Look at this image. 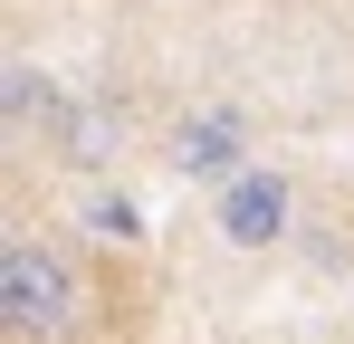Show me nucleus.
I'll return each mask as SVG.
<instances>
[{
    "label": "nucleus",
    "instance_id": "nucleus-2",
    "mask_svg": "<svg viewBox=\"0 0 354 344\" xmlns=\"http://www.w3.org/2000/svg\"><path fill=\"white\" fill-rule=\"evenodd\" d=\"M297 220V182L278 163H239L230 182H221V201H211V229L230 239V249H278Z\"/></svg>",
    "mask_w": 354,
    "mask_h": 344
},
{
    "label": "nucleus",
    "instance_id": "nucleus-1",
    "mask_svg": "<svg viewBox=\"0 0 354 344\" xmlns=\"http://www.w3.org/2000/svg\"><path fill=\"white\" fill-rule=\"evenodd\" d=\"M86 325V278L48 229H10L0 239V335L10 344H67Z\"/></svg>",
    "mask_w": 354,
    "mask_h": 344
},
{
    "label": "nucleus",
    "instance_id": "nucleus-5",
    "mask_svg": "<svg viewBox=\"0 0 354 344\" xmlns=\"http://www.w3.org/2000/svg\"><path fill=\"white\" fill-rule=\"evenodd\" d=\"M163 10H201V0H163Z\"/></svg>",
    "mask_w": 354,
    "mask_h": 344
},
{
    "label": "nucleus",
    "instance_id": "nucleus-3",
    "mask_svg": "<svg viewBox=\"0 0 354 344\" xmlns=\"http://www.w3.org/2000/svg\"><path fill=\"white\" fill-rule=\"evenodd\" d=\"M163 163H173L182 182H230V172L249 163V115H239V106H201V115H182L173 134H163Z\"/></svg>",
    "mask_w": 354,
    "mask_h": 344
},
{
    "label": "nucleus",
    "instance_id": "nucleus-4",
    "mask_svg": "<svg viewBox=\"0 0 354 344\" xmlns=\"http://www.w3.org/2000/svg\"><path fill=\"white\" fill-rule=\"evenodd\" d=\"M0 106H10V144H29V124H48V115H58V86H48V67L10 57V67H0Z\"/></svg>",
    "mask_w": 354,
    "mask_h": 344
}]
</instances>
